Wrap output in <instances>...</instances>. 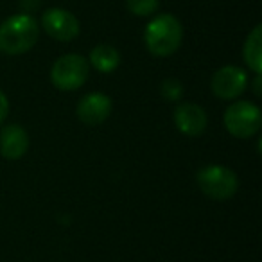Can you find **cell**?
Wrapping results in <instances>:
<instances>
[{
    "instance_id": "7",
    "label": "cell",
    "mask_w": 262,
    "mask_h": 262,
    "mask_svg": "<svg viewBox=\"0 0 262 262\" xmlns=\"http://www.w3.org/2000/svg\"><path fill=\"white\" fill-rule=\"evenodd\" d=\"M248 83V76L243 69L235 65H228L219 69L212 77V92L219 99H235L244 92Z\"/></svg>"
},
{
    "instance_id": "3",
    "label": "cell",
    "mask_w": 262,
    "mask_h": 262,
    "mask_svg": "<svg viewBox=\"0 0 262 262\" xmlns=\"http://www.w3.org/2000/svg\"><path fill=\"white\" fill-rule=\"evenodd\" d=\"M90 65L81 54H65L56 59L51 70V79L56 88L63 92H72L81 88L88 79Z\"/></svg>"
},
{
    "instance_id": "15",
    "label": "cell",
    "mask_w": 262,
    "mask_h": 262,
    "mask_svg": "<svg viewBox=\"0 0 262 262\" xmlns=\"http://www.w3.org/2000/svg\"><path fill=\"white\" fill-rule=\"evenodd\" d=\"M8 112H9V102H8V97L2 90H0V124L4 122V119L8 117Z\"/></svg>"
},
{
    "instance_id": "4",
    "label": "cell",
    "mask_w": 262,
    "mask_h": 262,
    "mask_svg": "<svg viewBox=\"0 0 262 262\" xmlns=\"http://www.w3.org/2000/svg\"><path fill=\"white\" fill-rule=\"evenodd\" d=\"M225 126L230 135L237 139H250L257 135L262 126V113L258 106L248 101L233 102L225 112Z\"/></svg>"
},
{
    "instance_id": "1",
    "label": "cell",
    "mask_w": 262,
    "mask_h": 262,
    "mask_svg": "<svg viewBox=\"0 0 262 262\" xmlns=\"http://www.w3.org/2000/svg\"><path fill=\"white\" fill-rule=\"evenodd\" d=\"M40 36L38 22L29 15H13L0 26V52L9 56L31 51Z\"/></svg>"
},
{
    "instance_id": "12",
    "label": "cell",
    "mask_w": 262,
    "mask_h": 262,
    "mask_svg": "<svg viewBox=\"0 0 262 262\" xmlns=\"http://www.w3.org/2000/svg\"><path fill=\"white\" fill-rule=\"evenodd\" d=\"M244 61L255 74H260L262 70V26H257L250 33L244 43Z\"/></svg>"
},
{
    "instance_id": "8",
    "label": "cell",
    "mask_w": 262,
    "mask_h": 262,
    "mask_svg": "<svg viewBox=\"0 0 262 262\" xmlns=\"http://www.w3.org/2000/svg\"><path fill=\"white\" fill-rule=\"evenodd\" d=\"M112 113V99L104 94H88L77 104V117L88 126H99Z\"/></svg>"
},
{
    "instance_id": "13",
    "label": "cell",
    "mask_w": 262,
    "mask_h": 262,
    "mask_svg": "<svg viewBox=\"0 0 262 262\" xmlns=\"http://www.w3.org/2000/svg\"><path fill=\"white\" fill-rule=\"evenodd\" d=\"M126 6L135 16H151L158 9V0H126Z\"/></svg>"
},
{
    "instance_id": "11",
    "label": "cell",
    "mask_w": 262,
    "mask_h": 262,
    "mask_svg": "<svg viewBox=\"0 0 262 262\" xmlns=\"http://www.w3.org/2000/svg\"><path fill=\"white\" fill-rule=\"evenodd\" d=\"M90 63L102 74H110L119 67L120 63V54L115 47L112 45H95L90 52Z\"/></svg>"
},
{
    "instance_id": "5",
    "label": "cell",
    "mask_w": 262,
    "mask_h": 262,
    "mask_svg": "<svg viewBox=\"0 0 262 262\" xmlns=\"http://www.w3.org/2000/svg\"><path fill=\"white\" fill-rule=\"evenodd\" d=\"M198 185L212 200H228L239 189L235 172L223 165H208L198 172Z\"/></svg>"
},
{
    "instance_id": "6",
    "label": "cell",
    "mask_w": 262,
    "mask_h": 262,
    "mask_svg": "<svg viewBox=\"0 0 262 262\" xmlns=\"http://www.w3.org/2000/svg\"><path fill=\"white\" fill-rule=\"evenodd\" d=\"M43 31L58 41H70L79 34V22L72 13L65 9L52 8L47 9L41 16Z\"/></svg>"
},
{
    "instance_id": "9",
    "label": "cell",
    "mask_w": 262,
    "mask_h": 262,
    "mask_svg": "<svg viewBox=\"0 0 262 262\" xmlns=\"http://www.w3.org/2000/svg\"><path fill=\"white\" fill-rule=\"evenodd\" d=\"M174 124L183 135L198 137L207 127V113L194 102H182L174 110Z\"/></svg>"
},
{
    "instance_id": "14",
    "label": "cell",
    "mask_w": 262,
    "mask_h": 262,
    "mask_svg": "<svg viewBox=\"0 0 262 262\" xmlns=\"http://www.w3.org/2000/svg\"><path fill=\"white\" fill-rule=\"evenodd\" d=\"M162 97L165 99V101L169 102H174V101H180V97H182L183 94V88H182V83L176 79H165L164 83H162Z\"/></svg>"
},
{
    "instance_id": "16",
    "label": "cell",
    "mask_w": 262,
    "mask_h": 262,
    "mask_svg": "<svg viewBox=\"0 0 262 262\" xmlns=\"http://www.w3.org/2000/svg\"><path fill=\"white\" fill-rule=\"evenodd\" d=\"M253 90H255V94H257V95H260V74H257V77H255Z\"/></svg>"
},
{
    "instance_id": "10",
    "label": "cell",
    "mask_w": 262,
    "mask_h": 262,
    "mask_svg": "<svg viewBox=\"0 0 262 262\" xmlns=\"http://www.w3.org/2000/svg\"><path fill=\"white\" fill-rule=\"evenodd\" d=\"M29 149V135L18 124H9L0 131V155L6 160H18Z\"/></svg>"
},
{
    "instance_id": "2",
    "label": "cell",
    "mask_w": 262,
    "mask_h": 262,
    "mask_svg": "<svg viewBox=\"0 0 262 262\" xmlns=\"http://www.w3.org/2000/svg\"><path fill=\"white\" fill-rule=\"evenodd\" d=\"M183 29L182 24L172 15H160L153 18L146 27V40L147 51L158 58H167L174 54L182 45Z\"/></svg>"
}]
</instances>
